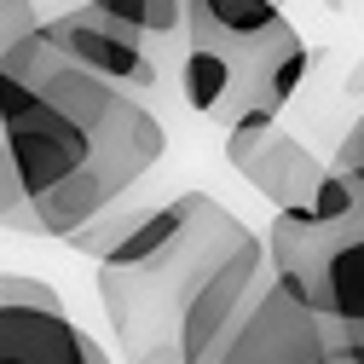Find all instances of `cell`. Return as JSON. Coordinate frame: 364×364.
Masks as SVG:
<instances>
[{
    "instance_id": "1",
    "label": "cell",
    "mask_w": 364,
    "mask_h": 364,
    "mask_svg": "<svg viewBox=\"0 0 364 364\" xmlns=\"http://www.w3.org/2000/svg\"><path fill=\"white\" fill-rule=\"evenodd\" d=\"M168 133L127 87L81 70L47 29L0 58V225L70 237L162 162Z\"/></svg>"
},
{
    "instance_id": "2",
    "label": "cell",
    "mask_w": 364,
    "mask_h": 364,
    "mask_svg": "<svg viewBox=\"0 0 364 364\" xmlns=\"http://www.w3.org/2000/svg\"><path fill=\"white\" fill-rule=\"evenodd\" d=\"M272 278L266 237L208 191L173 197V232L127 266L99 260V306L122 364H208Z\"/></svg>"
},
{
    "instance_id": "3",
    "label": "cell",
    "mask_w": 364,
    "mask_h": 364,
    "mask_svg": "<svg viewBox=\"0 0 364 364\" xmlns=\"http://www.w3.org/2000/svg\"><path fill=\"white\" fill-rule=\"evenodd\" d=\"M312 70V47L278 12L272 23L237 29L186 0V58H179V93L186 105L220 127L243 116H284Z\"/></svg>"
},
{
    "instance_id": "4",
    "label": "cell",
    "mask_w": 364,
    "mask_h": 364,
    "mask_svg": "<svg viewBox=\"0 0 364 364\" xmlns=\"http://www.w3.org/2000/svg\"><path fill=\"white\" fill-rule=\"evenodd\" d=\"M266 260L330 324H364V186L336 220L278 208L266 225Z\"/></svg>"
},
{
    "instance_id": "5",
    "label": "cell",
    "mask_w": 364,
    "mask_h": 364,
    "mask_svg": "<svg viewBox=\"0 0 364 364\" xmlns=\"http://www.w3.org/2000/svg\"><path fill=\"white\" fill-rule=\"evenodd\" d=\"M0 364H116L47 278L0 272Z\"/></svg>"
},
{
    "instance_id": "6",
    "label": "cell",
    "mask_w": 364,
    "mask_h": 364,
    "mask_svg": "<svg viewBox=\"0 0 364 364\" xmlns=\"http://www.w3.org/2000/svg\"><path fill=\"white\" fill-rule=\"evenodd\" d=\"M208 364H330V318L272 272Z\"/></svg>"
},
{
    "instance_id": "7",
    "label": "cell",
    "mask_w": 364,
    "mask_h": 364,
    "mask_svg": "<svg viewBox=\"0 0 364 364\" xmlns=\"http://www.w3.org/2000/svg\"><path fill=\"white\" fill-rule=\"evenodd\" d=\"M225 162L237 179L272 203V208H312L318 186L330 179V162H318L278 116H243L225 127Z\"/></svg>"
},
{
    "instance_id": "8",
    "label": "cell",
    "mask_w": 364,
    "mask_h": 364,
    "mask_svg": "<svg viewBox=\"0 0 364 364\" xmlns=\"http://www.w3.org/2000/svg\"><path fill=\"white\" fill-rule=\"evenodd\" d=\"M41 29H47L81 70L127 87V93H151L162 81V70L151 58V35L133 29L127 18H116L105 0H81V6H70L58 18H41Z\"/></svg>"
},
{
    "instance_id": "9",
    "label": "cell",
    "mask_w": 364,
    "mask_h": 364,
    "mask_svg": "<svg viewBox=\"0 0 364 364\" xmlns=\"http://www.w3.org/2000/svg\"><path fill=\"white\" fill-rule=\"evenodd\" d=\"M116 18H127L133 29H145L151 41H168L186 29V0H105Z\"/></svg>"
},
{
    "instance_id": "10",
    "label": "cell",
    "mask_w": 364,
    "mask_h": 364,
    "mask_svg": "<svg viewBox=\"0 0 364 364\" xmlns=\"http://www.w3.org/2000/svg\"><path fill=\"white\" fill-rule=\"evenodd\" d=\"M41 23V12H35V0H0V58H6L18 41L29 35Z\"/></svg>"
},
{
    "instance_id": "11",
    "label": "cell",
    "mask_w": 364,
    "mask_h": 364,
    "mask_svg": "<svg viewBox=\"0 0 364 364\" xmlns=\"http://www.w3.org/2000/svg\"><path fill=\"white\" fill-rule=\"evenodd\" d=\"M330 364H364V324H330Z\"/></svg>"
},
{
    "instance_id": "12",
    "label": "cell",
    "mask_w": 364,
    "mask_h": 364,
    "mask_svg": "<svg viewBox=\"0 0 364 364\" xmlns=\"http://www.w3.org/2000/svg\"><path fill=\"white\" fill-rule=\"evenodd\" d=\"M336 168L341 173H353L358 186H364V110L353 116V127H347V139H341V151H336Z\"/></svg>"
}]
</instances>
